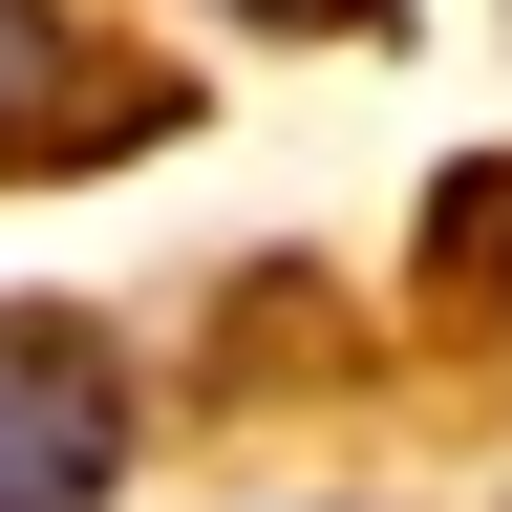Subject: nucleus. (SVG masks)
I'll return each instance as SVG.
<instances>
[{
	"label": "nucleus",
	"instance_id": "nucleus-3",
	"mask_svg": "<svg viewBox=\"0 0 512 512\" xmlns=\"http://www.w3.org/2000/svg\"><path fill=\"white\" fill-rule=\"evenodd\" d=\"M470 214H491V256H512V171H491V192H470Z\"/></svg>",
	"mask_w": 512,
	"mask_h": 512
},
{
	"label": "nucleus",
	"instance_id": "nucleus-4",
	"mask_svg": "<svg viewBox=\"0 0 512 512\" xmlns=\"http://www.w3.org/2000/svg\"><path fill=\"white\" fill-rule=\"evenodd\" d=\"M278 22H363V0H278Z\"/></svg>",
	"mask_w": 512,
	"mask_h": 512
},
{
	"label": "nucleus",
	"instance_id": "nucleus-1",
	"mask_svg": "<svg viewBox=\"0 0 512 512\" xmlns=\"http://www.w3.org/2000/svg\"><path fill=\"white\" fill-rule=\"evenodd\" d=\"M107 470H128V363H107V320L0 299V512H86Z\"/></svg>",
	"mask_w": 512,
	"mask_h": 512
},
{
	"label": "nucleus",
	"instance_id": "nucleus-2",
	"mask_svg": "<svg viewBox=\"0 0 512 512\" xmlns=\"http://www.w3.org/2000/svg\"><path fill=\"white\" fill-rule=\"evenodd\" d=\"M86 128H107V86L64 43V0H0V171H64Z\"/></svg>",
	"mask_w": 512,
	"mask_h": 512
}]
</instances>
